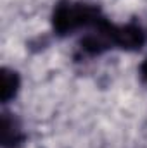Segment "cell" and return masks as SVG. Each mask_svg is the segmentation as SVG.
<instances>
[{
	"label": "cell",
	"instance_id": "obj_4",
	"mask_svg": "<svg viewBox=\"0 0 147 148\" xmlns=\"http://www.w3.org/2000/svg\"><path fill=\"white\" fill-rule=\"evenodd\" d=\"M19 84H21V79H19V74L12 69H7L3 67L2 69V88H0V98L3 103L10 102L16 95H17V90H19Z\"/></svg>",
	"mask_w": 147,
	"mask_h": 148
},
{
	"label": "cell",
	"instance_id": "obj_5",
	"mask_svg": "<svg viewBox=\"0 0 147 148\" xmlns=\"http://www.w3.org/2000/svg\"><path fill=\"white\" fill-rule=\"evenodd\" d=\"M140 76H142V79L147 83V59L140 64Z\"/></svg>",
	"mask_w": 147,
	"mask_h": 148
},
{
	"label": "cell",
	"instance_id": "obj_1",
	"mask_svg": "<svg viewBox=\"0 0 147 148\" xmlns=\"http://www.w3.org/2000/svg\"><path fill=\"white\" fill-rule=\"evenodd\" d=\"M104 19L101 9L92 3L61 0L52 14V28L55 35L66 36L81 28H94Z\"/></svg>",
	"mask_w": 147,
	"mask_h": 148
},
{
	"label": "cell",
	"instance_id": "obj_2",
	"mask_svg": "<svg viewBox=\"0 0 147 148\" xmlns=\"http://www.w3.org/2000/svg\"><path fill=\"white\" fill-rule=\"evenodd\" d=\"M147 41L146 29L135 23L114 26V47L123 50H139Z\"/></svg>",
	"mask_w": 147,
	"mask_h": 148
},
{
	"label": "cell",
	"instance_id": "obj_3",
	"mask_svg": "<svg viewBox=\"0 0 147 148\" xmlns=\"http://www.w3.org/2000/svg\"><path fill=\"white\" fill-rule=\"evenodd\" d=\"M2 147L3 148H19L24 143V133L17 117L10 112L2 114V129H0Z\"/></svg>",
	"mask_w": 147,
	"mask_h": 148
}]
</instances>
